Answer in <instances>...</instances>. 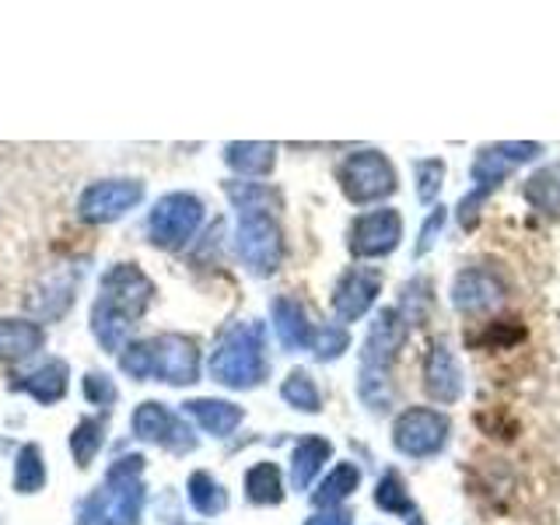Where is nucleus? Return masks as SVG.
Here are the masks:
<instances>
[{"mask_svg":"<svg viewBox=\"0 0 560 525\" xmlns=\"http://www.w3.org/2000/svg\"><path fill=\"white\" fill-rule=\"evenodd\" d=\"M358 487H361V469L354 463H337L326 472V480L312 494V501L319 504V512H323V508H340Z\"/></svg>","mask_w":560,"mask_h":525,"instance_id":"22","label":"nucleus"},{"mask_svg":"<svg viewBox=\"0 0 560 525\" xmlns=\"http://www.w3.org/2000/svg\"><path fill=\"white\" fill-rule=\"evenodd\" d=\"M407 525H428V522H424V518H420V515H417V512H413V515H410V518H407Z\"/></svg>","mask_w":560,"mask_h":525,"instance_id":"38","label":"nucleus"},{"mask_svg":"<svg viewBox=\"0 0 560 525\" xmlns=\"http://www.w3.org/2000/svg\"><path fill=\"white\" fill-rule=\"evenodd\" d=\"M203 221V203L192 192H168V197L158 200L151 210V238L162 245V249H179L186 245Z\"/></svg>","mask_w":560,"mask_h":525,"instance_id":"6","label":"nucleus"},{"mask_svg":"<svg viewBox=\"0 0 560 525\" xmlns=\"http://www.w3.org/2000/svg\"><path fill=\"white\" fill-rule=\"evenodd\" d=\"M140 197H144V186L133 183V179L95 183V186H88L84 197H81V218L105 224V221H113L119 214H127L130 207H137Z\"/></svg>","mask_w":560,"mask_h":525,"instance_id":"13","label":"nucleus"},{"mask_svg":"<svg viewBox=\"0 0 560 525\" xmlns=\"http://www.w3.org/2000/svg\"><path fill=\"white\" fill-rule=\"evenodd\" d=\"M273 329H277V340L288 350H308L315 337V326L308 323L305 305L288 294H280L273 302Z\"/></svg>","mask_w":560,"mask_h":525,"instance_id":"16","label":"nucleus"},{"mask_svg":"<svg viewBox=\"0 0 560 525\" xmlns=\"http://www.w3.org/2000/svg\"><path fill=\"white\" fill-rule=\"evenodd\" d=\"M102 448V420H81L78 431L70 434V452H74L78 466H88Z\"/></svg>","mask_w":560,"mask_h":525,"instance_id":"33","label":"nucleus"},{"mask_svg":"<svg viewBox=\"0 0 560 525\" xmlns=\"http://www.w3.org/2000/svg\"><path fill=\"white\" fill-rule=\"evenodd\" d=\"M43 347V329L28 319H0V361H22Z\"/></svg>","mask_w":560,"mask_h":525,"instance_id":"21","label":"nucleus"},{"mask_svg":"<svg viewBox=\"0 0 560 525\" xmlns=\"http://www.w3.org/2000/svg\"><path fill=\"white\" fill-rule=\"evenodd\" d=\"M305 525H354V515H350L347 508H323V512H315Z\"/></svg>","mask_w":560,"mask_h":525,"instance_id":"37","label":"nucleus"},{"mask_svg":"<svg viewBox=\"0 0 560 525\" xmlns=\"http://www.w3.org/2000/svg\"><path fill=\"white\" fill-rule=\"evenodd\" d=\"M224 162L232 165L238 175L259 179V175H270L273 172L277 148L273 144H228L224 148Z\"/></svg>","mask_w":560,"mask_h":525,"instance_id":"23","label":"nucleus"},{"mask_svg":"<svg viewBox=\"0 0 560 525\" xmlns=\"http://www.w3.org/2000/svg\"><path fill=\"white\" fill-rule=\"evenodd\" d=\"M504 280L487 267L459 270L452 280V305L463 315H483L504 302Z\"/></svg>","mask_w":560,"mask_h":525,"instance_id":"12","label":"nucleus"},{"mask_svg":"<svg viewBox=\"0 0 560 525\" xmlns=\"http://www.w3.org/2000/svg\"><path fill=\"white\" fill-rule=\"evenodd\" d=\"M148 302H151V280L140 273L133 262H119V267H113L109 273H105L95 308L109 312V315H116V319L133 326L140 315H144Z\"/></svg>","mask_w":560,"mask_h":525,"instance_id":"7","label":"nucleus"},{"mask_svg":"<svg viewBox=\"0 0 560 525\" xmlns=\"http://www.w3.org/2000/svg\"><path fill=\"white\" fill-rule=\"evenodd\" d=\"M189 501L200 515H221L228 508V490L210 477V472H192L189 477Z\"/></svg>","mask_w":560,"mask_h":525,"instance_id":"28","label":"nucleus"},{"mask_svg":"<svg viewBox=\"0 0 560 525\" xmlns=\"http://www.w3.org/2000/svg\"><path fill=\"white\" fill-rule=\"evenodd\" d=\"M245 494L253 504H280L284 501V477L273 463H256L245 472Z\"/></svg>","mask_w":560,"mask_h":525,"instance_id":"24","label":"nucleus"},{"mask_svg":"<svg viewBox=\"0 0 560 525\" xmlns=\"http://www.w3.org/2000/svg\"><path fill=\"white\" fill-rule=\"evenodd\" d=\"M522 200L529 203L539 218L560 221V158L550 165L536 168L522 186Z\"/></svg>","mask_w":560,"mask_h":525,"instance_id":"17","label":"nucleus"},{"mask_svg":"<svg viewBox=\"0 0 560 525\" xmlns=\"http://www.w3.org/2000/svg\"><path fill=\"white\" fill-rule=\"evenodd\" d=\"M445 221H448V210L438 203L431 214H428V221L420 224V235H417V245H413V256H424L431 245L438 242V235H442V228H445Z\"/></svg>","mask_w":560,"mask_h":525,"instance_id":"35","label":"nucleus"},{"mask_svg":"<svg viewBox=\"0 0 560 525\" xmlns=\"http://www.w3.org/2000/svg\"><path fill=\"white\" fill-rule=\"evenodd\" d=\"M84 396L92 399V402H98V407H109V402L116 399V385L105 378L102 372H88V378H84Z\"/></svg>","mask_w":560,"mask_h":525,"instance_id":"36","label":"nucleus"},{"mask_svg":"<svg viewBox=\"0 0 560 525\" xmlns=\"http://www.w3.org/2000/svg\"><path fill=\"white\" fill-rule=\"evenodd\" d=\"M448 417L434 407H410L396 417L393 424V445L407 459H434L448 445Z\"/></svg>","mask_w":560,"mask_h":525,"instance_id":"3","label":"nucleus"},{"mask_svg":"<svg viewBox=\"0 0 560 525\" xmlns=\"http://www.w3.org/2000/svg\"><path fill=\"white\" fill-rule=\"evenodd\" d=\"M133 431L137 438H144V442H162L175 452H189L197 445V438L189 434V428H183L162 402H140L133 413Z\"/></svg>","mask_w":560,"mask_h":525,"instance_id":"15","label":"nucleus"},{"mask_svg":"<svg viewBox=\"0 0 560 525\" xmlns=\"http://www.w3.org/2000/svg\"><path fill=\"white\" fill-rule=\"evenodd\" d=\"M25 393H32L39 402H57L67 393V364L63 361H46L43 368H35L28 382L22 385Z\"/></svg>","mask_w":560,"mask_h":525,"instance_id":"27","label":"nucleus"},{"mask_svg":"<svg viewBox=\"0 0 560 525\" xmlns=\"http://www.w3.org/2000/svg\"><path fill=\"white\" fill-rule=\"evenodd\" d=\"M350 347V332H347V326H340V323H326V326H319L315 329V337H312V354L319 358V361H337L343 350Z\"/></svg>","mask_w":560,"mask_h":525,"instance_id":"32","label":"nucleus"},{"mask_svg":"<svg viewBox=\"0 0 560 525\" xmlns=\"http://www.w3.org/2000/svg\"><path fill=\"white\" fill-rule=\"evenodd\" d=\"M539 154H542V144H529V140H525V144H522V140L487 144V148L477 151V158H472L469 179H472V186H480V189H490V192H494L518 165L536 162Z\"/></svg>","mask_w":560,"mask_h":525,"instance_id":"8","label":"nucleus"},{"mask_svg":"<svg viewBox=\"0 0 560 525\" xmlns=\"http://www.w3.org/2000/svg\"><path fill=\"white\" fill-rule=\"evenodd\" d=\"M410 340V326L396 308H382L375 315L372 329L364 337V350H361V368H375V372H389L396 364L399 350Z\"/></svg>","mask_w":560,"mask_h":525,"instance_id":"10","label":"nucleus"},{"mask_svg":"<svg viewBox=\"0 0 560 525\" xmlns=\"http://www.w3.org/2000/svg\"><path fill=\"white\" fill-rule=\"evenodd\" d=\"M280 396H284L288 407L302 410V413H319L323 410V393H319V385H315V378L305 372V368H294V372L284 378V385H280Z\"/></svg>","mask_w":560,"mask_h":525,"instance_id":"25","label":"nucleus"},{"mask_svg":"<svg viewBox=\"0 0 560 525\" xmlns=\"http://www.w3.org/2000/svg\"><path fill=\"white\" fill-rule=\"evenodd\" d=\"M235 249L238 259L249 267L256 277H270L284 262V232L273 214H238V232H235Z\"/></svg>","mask_w":560,"mask_h":525,"instance_id":"4","label":"nucleus"},{"mask_svg":"<svg viewBox=\"0 0 560 525\" xmlns=\"http://www.w3.org/2000/svg\"><path fill=\"white\" fill-rule=\"evenodd\" d=\"M151 354H154V375L172 385H189L200 378V350L189 337H165L151 340Z\"/></svg>","mask_w":560,"mask_h":525,"instance_id":"14","label":"nucleus"},{"mask_svg":"<svg viewBox=\"0 0 560 525\" xmlns=\"http://www.w3.org/2000/svg\"><path fill=\"white\" fill-rule=\"evenodd\" d=\"M358 396L364 399V407H372V410H389V402H393V382H389V372L361 368Z\"/></svg>","mask_w":560,"mask_h":525,"instance_id":"30","label":"nucleus"},{"mask_svg":"<svg viewBox=\"0 0 560 525\" xmlns=\"http://www.w3.org/2000/svg\"><path fill=\"white\" fill-rule=\"evenodd\" d=\"M402 242V218L393 207L364 210L347 228V249L354 259H382L393 256Z\"/></svg>","mask_w":560,"mask_h":525,"instance_id":"5","label":"nucleus"},{"mask_svg":"<svg viewBox=\"0 0 560 525\" xmlns=\"http://www.w3.org/2000/svg\"><path fill=\"white\" fill-rule=\"evenodd\" d=\"M329 455H332V445L326 438H315V434L302 438L291 452V487L308 490L315 483V477L323 472V466L329 463Z\"/></svg>","mask_w":560,"mask_h":525,"instance_id":"18","label":"nucleus"},{"mask_svg":"<svg viewBox=\"0 0 560 525\" xmlns=\"http://www.w3.org/2000/svg\"><path fill=\"white\" fill-rule=\"evenodd\" d=\"M378 294H382V270H375V267H350L337 280V288H332V312H337L340 326L364 319V315L375 308Z\"/></svg>","mask_w":560,"mask_h":525,"instance_id":"9","label":"nucleus"},{"mask_svg":"<svg viewBox=\"0 0 560 525\" xmlns=\"http://www.w3.org/2000/svg\"><path fill=\"white\" fill-rule=\"evenodd\" d=\"M337 179H340L343 197L354 207L382 203L399 189V175H396L393 162L375 148L347 154L340 162V168H337Z\"/></svg>","mask_w":560,"mask_h":525,"instance_id":"2","label":"nucleus"},{"mask_svg":"<svg viewBox=\"0 0 560 525\" xmlns=\"http://www.w3.org/2000/svg\"><path fill=\"white\" fill-rule=\"evenodd\" d=\"M413 175H417V200L434 203L438 192H442V183H445V162L442 158H417Z\"/></svg>","mask_w":560,"mask_h":525,"instance_id":"31","label":"nucleus"},{"mask_svg":"<svg viewBox=\"0 0 560 525\" xmlns=\"http://www.w3.org/2000/svg\"><path fill=\"white\" fill-rule=\"evenodd\" d=\"M420 378H424V393L442 402V407H452L459 402L466 393V375H463V364L455 358V350L442 340H434L424 354V368H420Z\"/></svg>","mask_w":560,"mask_h":525,"instance_id":"11","label":"nucleus"},{"mask_svg":"<svg viewBox=\"0 0 560 525\" xmlns=\"http://www.w3.org/2000/svg\"><path fill=\"white\" fill-rule=\"evenodd\" d=\"M210 375L228 389H253L267 378V332L259 323H238L210 358Z\"/></svg>","mask_w":560,"mask_h":525,"instance_id":"1","label":"nucleus"},{"mask_svg":"<svg viewBox=\"0 0 560 525\" xmlns=\"http://www.w3.org/2000/svg\"><path fill=\"white\" fill-rule=\"evenodd\" d=\"M396 312L407 319V326H424L431 319V312H434V284H431V277L424 273H417L410 277L407 284L399 288V305Z\"/></svg>","mask_w":560,"mask_h":525,"instance_id":"20","label":"nucleus"},{"mask_svg":"<svg viewBox=\"0 0 560 525\" xmlns=\"http://www.w3.org/2000/svg\"><path fill=\"white\" fill-rule=\"evenodd\" d=\"M494 197L490 189H480V186H472L469 192H463V200H459V207H455V218H459V224L466 228V232H472L477 228V221H480V210H483V203Z\"/></svg>","mask_w":560,"mask_h":525,"instance_id":"34","label":"nucleus"},{"mask_svg":"<svg viewBox=\"0 0 560 525\" xmlns=\"http://www.w3.org/2000/svg\"><path fill=\"white\" fill-rule=\"evenodd\" d=\"M46 483V466H43V452L39 445H25L18 455V469H14V490L18 494H32Z\"/></svg>","mask_w":560,"mask_h":525,"instance_id":"29","label":"nucleus"},{"mask_svg":"<svg viewBox=\"0 0 560 525\" xmlns=\"http://www.w3.org/2000/svg\"><path fill=\"white\" fill-rule=\"evenodd\" d=\"M375 508H382L385 515H399V518H410L413 515V498L407 483H402L399 469H385L382 480L375 487Z\"/></svg>","mask_w":560,"mask_h":525,"instance_id":"26","label":"nucleus"},{"mask_svg":"<svg viewBox=\"0 0 560 525\" xmlns=\"http://www.w3.org/2000/svg\"><path fill=\"white\" fill-rule=\"evenodd\" d=\"M186 410L197 417V424L210 434H218V438H228L238 424H242V407H235V402H228V399H189L186 402Z\"/></svg>","mask_w":560,"mask_h":525,"instance_id":"19","label":"nucleus"}]
</instances>
